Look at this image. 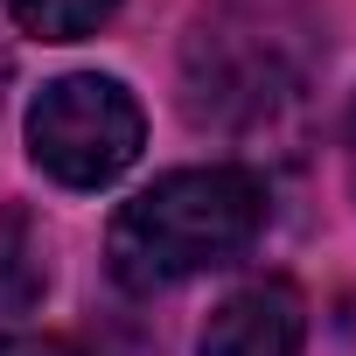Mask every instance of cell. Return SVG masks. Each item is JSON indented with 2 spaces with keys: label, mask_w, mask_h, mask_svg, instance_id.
<instances>
[{
  "label": "cell",
  "mask_w": 356,
  "mask_h": 356,
  "mask_svg": "<svg viewBox=\"0 0 356 356\" xmlns=\"http://www.w3.org/2000/svg\"><path fill=\"white\" fill-rule=\"evenodd\" d=\"M266 231V182L252 168H175L133 203H119L105 231V266L126 293H168L196 273L245 259Z\"/></svg>",
  "instance_id": "cell-1"
},
{
  "label": "cell",
  "mask_w": 356,
  "mask_h": 356,
  "mask_svg": "<svg viewBox=\"0 0 356 356\" xmlns=\"http://www.w3.org/2000/svg\"><path fill=\"white\" fill-rule=\"evenodd\" d=\"M307 22L286 0H217L182 42V105L196 126L238 133L300 98Z\"/></svg>",
  "instance_id": "cell-2"
},
{
  "label": "cell",
  "mask_w": 356,
  "mask_h": 356,
  "mask_svg": "<svg viewBox=\"0 0 356 356\" xmlns=\"http://www.w3.org/2000/svg\"><path fill=\"white\" fill-rule=\"evenodd\" d=\"M147 140V112L119 77L77 70L42 84V98L29 105V161L63 189H105L140 161Z\"/></svg>",
  "instance_id": "cell-3"
},
{
  "label": "cell",
  "mask_w": 356,
  "mask_h": 356,
  "mask_svg": "<svg viewBox=\"0 0 356 356\" xmlns=\"http://www.w3.org/2000/svg\"><path fill=\"white\" fill-rule=\"evenodd\" d=\"M300 342H307V300H300V286L252 280V286H238L210 314L196 356H300Z\"/></svg>",
  "instance_id": "cell-4"
},
{
  "label": "cell",
  "mask_w": 356,
  "mask_h": 356,
  "mask_svg": "<svg viewBox=\"0 0 356 356\" xmlns=\"http://www.w3.org/2000/svg\"><path fill=\"white\" fill-rule=\"evenodd\" d=\"M49 293V245L29 210H0V314H29Z\"/></svg>",
  "instance_id": "cell-5"
},
{
  "label": "cell",
  "mask_w": 356,
  "mask_h": 356,
  "mask_svg": "<svg viewBox=\"0 0 356 356\" xmlns=\"http://www.w3.org/2000/svg\"><path fill=\"white\" fill-rule=\"evenodd\" d=\"M8 15L42 42H84L119 15V0H8Z\"/></svg>",
  "instance_id": "cell-6"
},
{
  "label": "cell",
  "mask_w": 356,
  "mask_h": 356,
  "mask_svg": "<svg viewBox=\"0 0 356 356\" xmlns=\"http://www.w3.org/2000/svg\"><path fill=\"white\" fill-rule=\"evenodd\" d=\"M0 356H77V349L56 335H0Z\"/></svg>",
  "instance_id": "cell-7"
},
{
  "label": "cell",
  "mask_w": 356,
  "mask_h": 356,
  "mask_svg": "<svg viewBox=\"0 0 356 356\" xmlns=\"http://www.w3.org/2000/svg\"><path fill=\"white\" fill-rule=\"evenodd\" d=\"M342 154H349V189H356V98H349V119H342Z\"/></svg>",
  "instance_id": "cell-8"
}]
</instances>
